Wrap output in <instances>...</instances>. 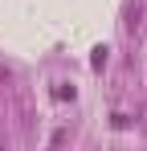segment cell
Wrapping results in <instances>:
<instances>
[{
  "label": "cell",
  "instance_id": "cell-1",
  "mask_svg": "<svg viewBox=\"0 0 147 151\" xmlns=\"http://www.w3.org/2000/svg\"><path fill=\"white\" fill-rule=\"evenodd\" d=\"M106 61H110V49H106V45H98V49H94V57H90V65H94V70H102Z\"/></svg>",
  "mask_w": 147,
  "mask_h": 151
},
{
  "label": "cell",
  "instance_id": "cell-2",
  "mask_svg": "<svg viewBox=\"0 0 147 151\" xmlns=\"http://www.w3.org/2000/svg\"><path fill=\"white\" fill-rule=\"evenodd\" d=\"M53 94H57V98H74V86H70V82H57V90H53Z\"/></svg>",
  "mask_w": 147,
  "mask_h": 151
}]
</instances>
